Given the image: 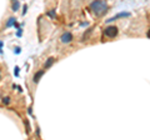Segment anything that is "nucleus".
Returning <instances> with one entry per match:
<instances>
[{
  "instance_id": "obj_1",
  "label": "nucleus",
  "mask_w": 150,
  "mask_h": 140,
  "mask_svg": "<svg viewBox=\"0 0 150 140\" xmlns=\"http://www.w3.org/2000/svg\"><path fill=\"white\" fill-rule=\"evenodd\" d=\"M90 10L96 16H101L108 11V4L104 0H94L90 4Z\"/></svg>"
},
{
  "instance_id": "obj_2",
  "label": "nucleus",
  "mask_w": 150,
  "mask_h": 140,
  "mask_svg": "<svg viewBox=\"0 0 150 140\" xmlns=\"http://www.w3.org/2000/svg\"><path fill=\"white\" fill-rule=\"evenodd\" d=\"M105 36H108V38H115L116 35H118V28L115 25H111V26H108V28H105Z\"/></svg>"
},
{
  "instance_id": "obj_3",
  "label": "nucleus",
  "mask_w": 150,
  "mask_h": 140,
  "mask_svg": "<svg viewBox=\"0 0 150 140\" xmlns=\"http://www.w3.org/2000/svg\"><path fill=\"white\" fill-rule=\"evenodd\" d=\"M73 39H74L73 34L70 33V31H66V33H64L63 35H61L60 40H61V43H64V44H68V43H70V41H73Z\"/></svg>"
},
{
  "instance_id": "obj_4",
  "label": "nucleus",
  "mask_w": 150,
  "mask_h": 140,
  "mask_svg": "<svg viewBox=\"0 0 150 140\" xmlns=\"http://www.w3.org/2000/svg\"><path fill=\"white\" fill-rule=\"evenodd\" d=\"M130 15H131L130 13H119V14H116L115 16H113V18H110V19H108L106 23H111V21L118 20V19H120V18H129Z\"/></svg>"
},
{
  "instance_id": "obj_5",
  "label": "nucleus",
  "mask_w": 150,
  "mask_h": 140,
  "mask_svg": "<svg viewBox=\"0 0 150 140\" xmlns=\"http://www.w3.org/2000/svg\"><path fill=\"white\" fill-rule=\"evenodd\" d=\"M44 73H45V69H43V70H39V71H36V73H35V75H34V78H33V81L35 83V84H38V83L40 81V79L43 78Z\"/></svg>"
},
{
  "instance_id": "obj_6",
  "label": "nucleus",
  "mask_w": 150,
  "mask_h": 140,
  "mask_svg": "<svg viewBox=\"0 0 150 140\" xmlns=\"http://www.w3.org/2000/svg\"><path fill=\"white\" fill-rule=\"evenodd\" d=\"M54 61H55V58H53V56H51V58H49V59H48L46 60V63H45V65H44V69H49L50 66H51V65L53 64H54Z\"/></svg>"
},
{
  "instance_id": "obj_7",
  "label": "nucleus",
  "mask_w": 150,
  "mask_h": 140,
  "mask_svg": "<svg viewBox=\"0 0 150 140\" xmlns=\"http://www.w3.org/2000/svg\"><path fill=\"white\" fill-rule=\"evenodd\" d=\"M15 23H16V19L15 18H9V20H8V23H6V25H5V28H11L13 25H15Z\"/></svg>"
},
{
  "instance_id": "obj_8",
  "label": "nucleus",
  "mask_w": 150,
  "mask_h": 140,
  "mask_svg": "<svg viewBox=\"0 0 150 140\" xmlns=\"http://www.w3.org/2000/svg\"><path fill=\"white\" fill-rule=\"evenodd\" d=\"M19 6H20V3L18 1V0H15L14 3H13V6H11V9H13V11H16L18 9H19Z\"/></svg>"
},
{
  "instance_id": "obj_9",
  "label": "nucleus",
  "mask_w": 150,
  "mask_h": 140,
  "mask_svg": "<svg viewBox=\"0 0 150 140\" xmlns=\"http://www.w3.org/2000/svg\"><path fill=\"white\" fill-rule=\"evenodd\" d=\"M48 15H49L51 19H55L56 18V13H55V9H53V10H50V11H48Z\"/></svg>"
},
{
  "instance_id": "obj_10",
  "label": "nucleus",
  "mask_w": 150,
  "mask_h": 140,
  "mask_svg": "<svg viewBox=\"0 0 150 140\" xmlns=\"http://www.w3.org/2000/svg\"><path fill=\"white\" fill-rule=\"evenodd\" d=\"M3 103L4 104H9V103H10V98H4L3 99Z\"/></svg>"
},
{
  "instance_id": "obj_11",
  "label": "nucleus",
  "mask_w": 150,
  "mask_h": 140,
  "mask_svg": "<svg viewBox=\"0 0 150 140\" xmlns=\"http://www.w3.org/2000/svg\"><path fill=\"white\" fill-rule=\"evenodd\" d=\"M0 54H3V41L0 40Z\"/></svg>"
},
{
  "instance_id": "obj_12",
  "label": "nucleus",
  "mask_w": 150,
  "mask_h": 140,
  "mask_svg": "<svg viewBox=\"0 0 150 140\" xmlns=\"http://www.w3.org/2000/svg\"><path fill=\"white\" fill-rule=\"evenodd\" d=\"M14 73H15V75H16V76L19 75V68H15V71H14Z\"/></svg>"
},
{
  "instance_id": "obj_13",
  "label": "nucleus",
  "mask_w": 150,
  "mask_h": 140,
  "mask_svg": "<svg viewBox=\"0 0 150 140\" xmlns=\"http://www.w3.org/2000/svg\"><path fill=\"white\" fill-rule=\"evenodd\" d=\"M26 9H28V6H24V10H23V15H25V13H26Z\"/></svg>"
},
{
  "instance_id": "obj_14",
  "label": "nucleus",
  "mask_w": 150,
  "mask_h": 140,
  "mask_svg": "<svg viewBox=\"0 0 150 140\" xmlns=\"http://www.w3.org/2000/svg\"><path fill=\"white\" fill-rule=\"evenodd\" d=\"M15 51H16V54H20V48H16Z\"/></svg>"
},
{
  "instance_id": "obj_15",
  "label": "nucleus",
  "mask_w": 150,
  "mask_h": 140,
  "mask_svg": "<svg viewBox=\"0 0 150 140\" xmlns=\"http://www.w3.org/2000/svg\"><path fill=\"white\" fill-rule=\"evenodd\" d=\"M14 1H15V0H14Z\"/></svg>"
}]
</instances>
